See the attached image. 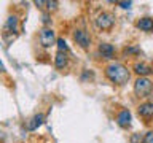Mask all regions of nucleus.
<instances>
[{
	"mask_svg": "<svg viewBox=\"0 0 153 143\" xmlns=\"http://www.w3.org/2000/svg\"><path fill=\"white\" fill-rule=\"evenodd\" d=\"M2 72H5V65L2 64V62H0V73H2Z\"/></svg>",
	"mask_w": 153,
	"mask_h": 143,
	"instance_id": "aec40b11",
	"label": "nucleus"
},
{
	"mask_svg": "<svg viewBox=\"0 0 153 143\" xmlns=\"http://www.w3.org/2000/svg\"><path fill=\"white\" fill-rule=\"evenodd\" d=\"M142 143H153V130H148L143 135V142Z\"/></svg>",
	"mask_w": 153,
	"mask_h": 143,
	"instance_id": "dca6fc26",
	"label": "nucleus"
},
{
	"mask_svg": "<svg viewBox=\"0 0 153 143\" xmlns=\"http://www.w3.org/2000/svg\"><path fill=\"white\" fill-rule=\"evenodd\" d=\"M134 52H137L136 48H126L124 49V54H134Z\"/></svg>",
	"mask_w": 153,
	"mask_h": 143,
	"instance_id": "6ab92c4d",
	"label": "nucleus"
},
{
	"mask_svg": "<svg viewBox=\"0 0 153 143\" xmlns=\"http://www.w3.org/2000/svg\"><path fill=\"white\" fill-rule=\"evenodd\" d=\"M74 40L76 41V45H80L81 48H85V49L91 46V37L86 30H83V29H76L74 32Z\"/></svg>",
	"mask_w": 153,
	"mask_h": 143,
	"instance_id": "20e7f679",
	"label": "nucleus"
},
{
	"mask_svg": "<svg viewBox=\"0 0 153 143\" xmlns=\"http://www.w3.org/2000/svg\"><path fill=\"white\" fill-rule=\"evenodd\" d=\"M56 43H57V48H59L61 52H67V51H69V46H67V43H65L64 38H57Z\"/></svg>",
	"mask_w": 153,
	"mask_h": 143,
	"instance_id": "4468645a",
	"label": "nucleus"
},
{
	"mask_svg": "<svg viewBox=\"0 0 153 143\" xmlns=\"http://www.w3.org/2000/svg\"><path fill=\"white\" fill-rule=\"evenodd\" d=\"M99 52L102 54V57H105V59H113L115 57V48L112 45H108V43H100Z\"/></svg>",
	"mask_w": 153,
	"mask_h": 143,
	"instance_id": "6e6552de",
	"label": "nucleus"
},
{
	"mask_svg": "<svg viewBox=\"0 0 153 143\" xmlns=\"http://www.w3.org/2000/svg\"><path fill=\"white\" fill-rule=\"evenodd\" d=\"M43 119H45V116H43L42 113H40V114H35L32 119H29L27 129H29V130H35L38 126H42V124H43Z\"/></svg>",
	"mask_w": 153,
	"mask_h": 143,
	"instance_id": "f8f14e48",
	"label": "nucleus"
},
{
	"mask_svg": "<svg viewBox=\"0 0 153 143\" xmlns=\"http://www.w3.org/2000/svg\"><path fill=\"white\" fill-rule=\"evenodd\" d=\"M153 91V83L147 76H139L134 83V92L137 97H148L150 92Z\"/></svg>",
	"mask_w": 153,
	"mask_h": 143,
	"instance_id": "f03ea898",
	"label": "nucleus"
},
{
	"mask_svg": "<svg viewBox=\"0 0 153 143\" xmlns=\"http://www.w3.org/2000/svg\"><path fill=\"white\" fill-rule=\"evenodd\" d=\"M46 5H48V10H56L57 8V2H54V0H53V2H46Z\"/></svg>",
	"mask_w": 153,
	"mask_h": 143,
	"instance_id": "f3484780",
	"label": "nucleus"
},
{
	"mask_svg": "<svg viewBox=\"0 0 153 143\" xmlns=\"http://www.w3.org/2000/svg\"><path fill=\"white\" fill-rule=\"evenodd\" d=\"M54 41H56L54 30H53V29H48V27L42 29L40 30V43H42V46L43 48H50Z\"/></svg>",
	"mask_w": 153,
	"mask_h": 143,
	"instance_id": "39448f33",
	"label": "nucleus"
},
{
	"mask_svg": "<svg viewBox=\"0 0 153 143\" xmlns=\"http://www.w3.org/2000/svg\"><path fill=\"white\" fill-rule=\"evenodd\" d=\"M117 124L120 127H129L131 126V113H129V110L124 108L117 114Z\"/></svg>",
	"mask_w": 153,
	"mask_h": 143,
	"instance_id": "0eeeda50",
	"label": "nucleus"
},
{
	"mask_svg": "<svg viewBox=\"0 0 153 143\" xmlns=\"http://www.w3.org/2000/svg\"><path fill=\"white\" fill-rule=\"evenodd\" d=\"M18 30V16H8L7 22H5V27H3V32L5 33H13Z\"/></svg>",
	"mask_w": 153,
	"mask_h": 143,
	"instance_id": "9b49d317",
	"label": "nucleus"
},
{
	"mask_svg": "<svg viewBox=\"0 0 153 143\" xmlns=\"http://www.w3.org/2000/svg\"><path fill=\"white\" fill-rule=\"evenodd\" d=\"M137 29H140L142 32H152L153 30V19L152 18H140L136 24Z\"/></svg>",
	"mask_w": 153,
	"mask_h": 143,
	"instance_id": "1a4fd4ad",
	"label": "nucleus"
},
{
	"mask_svg": "<svg viewBox=\"0 0 153 143\" xmlns=\"http://www.w3.org/2000/svg\"><path fill=\"white\" fill-rule=\"evenodd\" d=\"M129 142L131 143H142L143 142V135H140V133H132L131 135V138H129Z\"/></svg>",
	"mask_w": 153,
	"mask_h": 143,
	"instance_id": "2eb2a0df",
	"label": "nucleus"
},
{
	"mask_svg": "<svg viewBox=\"0 0 153 143\" xmlns=\"http://www.w3.org/2000/svg\"><path fill=\"white\" fill-rule=\"evenodd\" d=\"M137 113L139 116L143 118L148 122L150 119H153V102H143L137 107Z\"/></svg>",
	"mask_w": 153,
	"mask_h": 143,
	"instance_id": "423d86ee",
	"label": "nucleus"
},
{
	"mask_svg": "<svg viewBox=\"0 0 153 143\" xmlns=\"http://www.w3.org/2000/svg\"><path fill=\"white\" fill-rule=\"evenodd\" d=\"M118 5H120V7H121V8H131V2H118Z\"/></svg>",
	"mask_w": 153,
	"mask_h": 143,
	"instance_id": "a211bd4d",
	"label": "nucleus"
},
{
	"mask_svg": "<svg viewBox=\"0 0 153 143\" xmlns=\"http://www.w3.org/2000/svg\"><path fill=\"white\" fill-rule=\"evenodd\" d=\"M113 24H115V16L108 11L100 13L99 16L96 18V27H97L99 30H112Z\"/></svg>",
	"mask_w": 153,
	"mask_h": 143,
	"instance_id": "7ed1b4c3",
	"label": "nucleus"
},
{
	"mask_svg": "<svg viewBox=\"0 0 153 143\" xmlns=\"http://www.w3.org/2000/svg\"><path fill=\"white\" fill-rule=\"evenodd\" d=\"M105 76L115 84H126L129 78H131V73H129L128 67H124L123 64H118V62H113L105 67Z\"/></svg>",
	"mask_w": 153,
	"mask_h": 143,
	"instance_id": "f257e3e1",
	"label": "nucleus"
},
{
	"mask_svg": "<svg viewBox=\"0 0 153 143\" xmlns=\"http://www.w3.org/2000/svg\"><path fill=\"white\" fill-rule=\"evenodd\" d=\"M134 72L139 75V76H147V75H150L153 69L150 65H147V64H143V62H137V64H134Z\"/></svg>",
	"mask_w": 153,
	"mask_h": 143,
	"instance_id": "9d476101",
	"label": "nucleus"
},
{
	"mask_svg": "<svg viewBox=\"0 0 153 143\" xmlns=\"http://www.w3.org/2000/svg\"><path fill=\"white\" fill-rule=\"evenodd\" d=\"M54 65H56V69H64L67 65V54L65 52L57 51V54L54 57Z\"/></svg>",
	"mask_w": 153,
	"mask_h": 143,
	"instance_id": "ddd939ff",
	"label": "nucleus"
}]
</instances>
